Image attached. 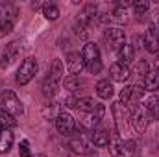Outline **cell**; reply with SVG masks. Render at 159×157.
<instances>
[{
    "label": "cell",
    "mask_w": 159,
    "mask_h": 157,
    "mask_svg": "<svg viewBox=\"0 0 159 157\" xmlns=\"http://www.w3.org/2000/svg\"><path fill=\"white\" fill-rule=\"evenodd\" d=\"M148 115L144 111V107H133V111H129V122H131V128L137 131V133H143L148 126Z\"/></svg>",
    "instance_id": "cell-12"
},
{
    "label": "cell",
    "mask_w": 159,
    "mask_h": 157,
    "mask_svg": "<svg viewBox=\"0 0 159 157\" xmlns=\"http://www.w3.org/2000/svg\"><path fill=\"white\" fill-rule=\"evenodd\" d=\"M113 117H115V126H117V131L124 133L126 129V120H129V111L126 105H122L120 102L113 104Z\"/></svg>",
    "instance_id": "cell-15"
},
{
    "label": "cell",
    "mask_w": 159,
    "mask_h": 157,
    "mask_svg": "<svg viewBox=\"0 0 159 157\" xmlns=\"http://www.w3.org/2000/svg\"><path fill=\"white\" fill-rule=\"evenodd\" d=\"M11 146H13V133H11V129H0V154L9 152Z\"/></svg>",
    "instance_id": "cell-24"
},
{
    "label": "cell",
    "mask_w": 159,
    "mask_h": 157,
    "mask_svg": "<svg viewBox=\"0 0 159 157\" xmlns=\"http://www.w3.org/2000/svg\"><path fill=\"white\" fill-rule=\"evenodd\" d=\"M65 65H67V70L70 72V76H80L81 70L85 69V63H83V57L80 52H69L65 57Z\"/></svg>",
    "instance_id": "cell-14"
},
{
    "label": "cell",
    "mask_w": 159,
    "mask_h": 157,
    "mask_svg": "<svg viewBox=\"0 0 159 157\" xmlns=\"http://www.w3.org/2000/svg\"><path fill=\"white\" fill-rule=\"evenodd\" d=\"M22 50V41H11L9 44H6L2 57H0V67H9L20 54Z\"/></svg>",
    "instance_id": "cell-11"
},
{
    "label": "cell",
    "mask_w": 159,
    "mask_h": 157,
    "mask_svg": "<svg viewBox=\"0 0 159 157\" xmlns=\"http://www.w3.org/2000/svg\"><path fill=\"white\" fill-rule=\"evenodd\" d=\"M131 7H133L135 15H143L150 9V4L148 2H131Z\"/></svg>",
    "instance_id": "cell-28"
},
{
    "label": "cell",
    "mask_w": 159,
    "mask_h": 157,
    "mask_svg": "<svg viewBox=\"0 0 159 157\" xmlns=\"http://www.w3.org/2000/svg\"><path fill=\"white\" fill-rule=\"evenodd\" d=\"M141 87H143V91H150V92L157 91L159 89V70L150 69V70L141 78Z\"/></svg>",
    "instance_id": "cell-18"
},
{
    "label": "cell",
    "mask_w": 159,
    "mask_h": 157,
    "mask_svg": "<svg viewBox=\"0 0 159 157\" xmlns=\"http://www.w3.org/2000/svg\"><path fill=\"white\" fill-rule=\"evenodd\" d=\"M104 43L109 50H117L119 52L120 48L126 44V34L124 30H120L117 26H111L104 32Z\"/></svg>",
    "instance_id": "cell-7"
},
{
    "label": "cell",
    "mask_w": 159,
    "mask_h": 157,
    "mask_svg": "<svg viewBox=\"0 0 159 157\" xmlns=\"http://www.w3.org/2000/svg\"><path fill=\"white\" fill-rule=\"evenodd\" d=\"M63 83H65V89L70 92H80V91L87 89V81L80 76H69V78H65Z\"/></svg>",
    "instance_id": "cell-20"
},
{
    "label": "cell",
    "mask_w": 159,
    "mask_h": 157,
    "mask_svg": "<svg viewBox=\"0 0 159 157\" xmlns=\"http://www.w3.org/2000/svg\"><path fill=\"white\" fill-rule=\"evenodd\" d=\"M89 139H91L93 146H96V148H106V146H109L111 135H109L106 129H102V128H94V129L89 131Z\"/></svg>",
    "instance_id": "cell-17"
},
{
    "label": "cell",
    "mask_w": 159,
    "mask_h": 157,
    "mask_svg": "<svg viewBox=\"0 0 159 157\" xmlns=\"http://www.w3.org/2000/svg\"><path fill=\"white\" fill-rule=\"evenodd\" d=\"M63 72H65V69H63L61 59H54L44 79H43V94L46 98L56 96V92H57V89H59V85L63 81Z\"/></svg>",
    "instance_id": "cell-1"
},
{
    "label": "cell",
    "mask_w": 159,
    "mask_h": 157,
    "mask_svg": "<svg viewBox=\"0 0 159 157\" xmlns=\"http://www.w3.org/2000/svg\"><path fill=\"white\" fill-rule=\"evenodd\" d=\"M109 76H111V79H115V81H126V79L129 78V67L117 61V63H113L109 67Z\"/></svg>",
    "instance_id": "cell-19"
},
{
    "label": "cell",
    "mask_w": 159,
    "mask_h": 157,
    "mask_svg": "<svg viewBox=\"0 0 159 157\" xmlns=\"http://www.w3.org/2000/svg\"><path fill=\"white\" fill-rule=\"evenodd\" d=\"M17 6L11 4V2H0V30L6 34H9L17 22Z\"/></svg>",
    "instance_id": "cell-5"
},
{
    "label": "cell",
    "mask_w": 159,
    "mask_h": 157,
    "mask_svg": "<svg viewBox=\"0 0 159 157\" xmlns=\"http://www.w3.org/2000/svg\"><path fill=\"white\" fill-rule=\"evenodd\" d=\"M17 128V118L0 109V129H13Z\"/></svg>",
    "instance_id": "cell-27"
},
{
    "label": "cell",
    "mask_w": 159,
    "mask_h": 157,
    "mask_svg": "<svg viewBox=\"0 0 159 157\" xmlns=\"http://www.w3.org/2000/svg\"><path fill=\"white\" fill-rule=\"evenodd\" d=\"M81 57L83 63L87 67V70L91 74H98L102 70V56H100V48L94 43H87L81 50Z\"/></svg>",
    "instance_id": "cell-2"
},
{
    "label": "cell",
    "mask_w": 159,
    "mask_h": 157,
    "mask_svg": "<svg viewBox=\"0 0 159 157\" xmlns=\"http://www.w3.org/2000/svg\"><path fill=\"white\" fill-rule=\"evenodd\" d=\"M35 157H46V155H43V154H41V155H35Z\"/></svg>",
    "instance_id": "cell-32"
},
{
    "label": "cell",
    "mask_w": 159,
    "mask_h": 157,
    "mask_svg": "<svg viewBox=\"0 0 159 157\" xmlns=\"http://www.w3.org/2000/svg\"><path fill=\"white\" fill-rule=\"evenodd\" d=\"M144 111L148 118H157L159 120V96H150L144 104Z\"/></svg>",
    "instance_id": "cell-23"
},
{
    "label": "cell",
    "mask_w": 159,
    "mask_h": 157,
    "mask_svg": "<svg viewBox=\"0 0 159 157\" xmlns=\"http://www.w3.org/2000/svg\"><path fill=\"white\" fill-rule=\"evenodd\" d=\"M117 57H119V63H122V65L131 63V61H133V57H135V50H133V46L124 44L119 52H117Z\"/></svg>",
    "instance_id": "cell-25"
},
{
    "label": "cell",
    "mask_w": 159,
    "mask_h": 157,
    "mask_svg": "<svg viewBox=\"0 0 159 157\" xmlns=\"http://www.w3.org/2000/svg\"><path fill=\"white\" fill-rule=\"evenodd\" d=\"M19 152H20V157H32V154H30V142H28L26 139H24V141H20Z\"/></svg>",
    "instance_id": "cell-30"
},
{
    "label": "cell",
    "mask_w": 159,
    "mask_h": 157,
    "mask_svg": "<svg viewBox=\"0 0 159 157\" xmlns=\"http://www.w3.org/2000/svg\"><path fill=\"white\" fill-rule=\"evenodd\" d=\"M37 70H39L37 59H35V57H26V59L20 63L19 70H17V83H20V85L30 83V81L34 79V76L37 74Z\"/></svg>",
    "instance_id": "cell-6"
},
{
    "label": "cell",
    "mask_w": 159,
    "mask_h": 157,
    "mask_svg": "<svg viewBox=\"0 0 159 157\" xmlns=\"http://www.w3.org/2000/svg\"><path fill=\"white\" fill-rule=\"evenodd\" d=\"M143 94H144V91H143V87H139V85H126L122 91H120V96H119V102L122 105H131V104H137L141 98H143Z\"/></svg>",
    "instance_id": "cell-9"
},
{
    "label": "cell",
    "mask_w": 159,
    "mask_h": 157,
    "mask_svg": "<svg viewBox=\"0 0 159 157\" xmlns=\"http://www.w3.org/2000/svg\"><path fill=\"white\" fill-rule=\"evenodd\" d=\"M156 65H157V69H156V70H159V54H157V59H156Z\"/></svg>",
    "instance_id": "cell-31"
},
{
    "label": "cell",
    "mask_w": 159,
    "mask_h": 157,
    "mask_svg": "<svg viewBox=\"0 0 159 157\" xmlns=\"http://www.w3.org/2000/svg\"><path fill=\"white\" fill-rule=\"evenodd\" d=\"M94 89H96L98 98H102V100H109L113 96V83L109 79H100Z\"/></svg>",
    "instance_id": "cell-22"
},
{
    "label": "cell",
    "mask_w": 159,
    "mask_h": 157,
    "mask_svg": "<svg viewBox=\"0 0 159 157\" xmlns=\"http://www.w3.org/2000/svg\"><path fill=\"white\" fill-rule=\"evenodd\" d=\"M69 148H70L74 154H78V155H87V154H91V150H93V142H91L89 137L78 133V135H72V137H70Z\"/></svg>",
    "instance_id": "cell-10"
},
{
    "label": "cell",
    "mask_w": 159,
    "mask_h": 157,
    "mask_svg": "<svg viewBox=\"0 0 159 157\" xmlns=\"http://www.w3.org/2000/svg\"><path fill=\"white\" fill-rule=\"evenodd\" d=\"M143 44H144V50H148L152 54L159 52V26L157 24L148 26V30L143 35Z\"/></svg>",
    "instance_id": "cell-13"
},
{
    "label": "cell",
    "mask_w": 159,
    "mask_h": 157,
    "mask_svg": "<svg viewBox=\"0 0 159 157\" xmlns=\"http://www.w3.org/2000/svg\"><path fill=\"white\" fill-rule=\"evenodd\" d=\"M43 15L48 20H57L59 19V7L52 2H46V4H43Z\"/></svg>",
    "instance_id": "cell-26"
},
{
    "label": "cell",
    "mask_w": 159,
    "mask_h": 157,
    "mask_svg": "<svg viewBox=\"0 0 159 157\" xmlns=\"http://www.w3.org/2000/svg\"><path fill=\"white\" fill-rule=\"evenodd\" d=\"M109 154L111 157H133L135 155V141L120 139L119 133H113L109 141Z\"/></svg>",
    "instance_id": "cell-3"
},
{
    "label": "cell",
    "mask_w": 159,
    "mask_h": 157,
    "mask_svg": "<svg viewBox=\"0 0 159 157\" xmlns=\"http://www.w3.org/2000/svg\"><path fill=\"white\" fill-rule=\"evenodd\" d=\"M2 35H4V34H2V30H0V37H2Z\"/></svg>",
    "instance_id": "cell-33"
},
{
    "label": "cell",
    "mask_w": 159,
    "mask_h": 157,
    "mask_svg": "<svg viewBox=\"0 0 159 157\" xmlns=\"http://www.w3.org/2000/svg\"><path fill=\"white\" fill-rule=\"evenodd\" d=\"M0 109L9 113L11 117H20L24 113V107H22V102L19 100V96L13 92V91H4L0 92Z\"/></svg>",
    "instance_id": "cell-4"
},
{
    "label": "cell",
    "mask_w": 159,
    "mask_h": 157,
    "mask_svg": "<svg viewBox=\"0 0 159 157\" xmlns=\"http://www.w3.org/2000/svg\"><path fill=\"white\" fill-rule=\"evenodd\" d=\"M135 70H137V74H139V76L143 78V76H144V74H146V72L150 70V65H148V61L141 59V61H139V63L135 65Z\"/></svg>",
    "instance_id": "cell-29"
},
{
    "label": "cell",
    "mask_w": 159,
    "mask_h": 157,
    "mask_svg": "<svg viewBox=\"0 0 159 157\" xmlns=\"http://www.w3.org/2000/svg\"><path fill=\"white\" fill-rule=\"evenodd\" d=\"M104 113H106V107H104L102 104H98V107H96L94 111H91V113H85V115H83L81 124H83L85 128H89V131H91V129H94V128L100 124V120L104 118Z\"/></svg>",
    "instance_id": "cell-16"
},
{
    "label": "cell",
    "mask_w": 159,
    "mask_h": 157,
    "mask_svg": "<svg viewBox=\"0 0 159 157\" xmlns=\"http://www.w3.org/2000/svg\"><path fill=\"white\" fill-rule=\"evenodd\" d=\"M54 122H56V129H57L61 135H65V137H72V135L76 133V120H74L72 115L61 111L57 117L54 118Z\"/></svg>",
    "instance_id": "cell-8"
},
{
    "label": "cell",
    "mask_w": 159,
    "mask_h": 157,
    "mask_svg": "<svg viewBox=\"0 0 159 157\" xmlns=\"http://www.w3.org/2000/svg\"><path fill=\"white\" fill-rule=\"evenodd\" d=\"M74 107L78 109L81 115H85V113H91V111H94V109L98 107V102H94V98L83 96V98H76V104H74Z\"/></svg>",
    "instance_id": "cell-21"
}]
</instances>
